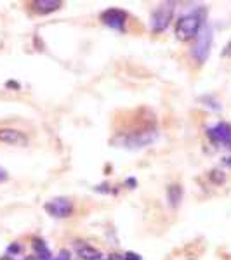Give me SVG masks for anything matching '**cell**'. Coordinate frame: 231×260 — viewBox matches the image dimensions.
I'll return each instance as SVG.
<instances>
[{
    "mask_svg": "<svg viewBox=\"0 0 231 260\" xmlns=\"http://www.w3.org/2000/svg\"><path fill=\"white\" fill-rule=\"evenodd\" d=\"M201 24H204V18H201V11L190 12V14H184L178 19L176 23V37L181 42H188L191 39H196V35L201 30Z\"/></svg>",
    "mask_w": 231,
    "mask_h": 260,
    "instance_id": "obj_1",
    "label": "cell"
},
{
    "mask_svg": "<svg viewBox=\"0 0 231 260\" xmlns=\"http://www.w3.org/2000/svg\"><path fill=\"white\" fill-rule=\"evenodd\" d=\"M212 28L211 26H201L200 33L196 35V42L193 45V50H191V56L195 57L196 62H205L211 54V47H212Z\"/></svg>",
    "mask_w": 231,
    "mask_h": 260,
    "instance_id": "obj_2",
    "label": "cell"
},
{
    "mask_svg": "<svg viewBox=\"0 0 231 260\" xmlns=\"http://www.w3.org/2000/svg\"><path fill=\"white\" fill-rule=\"evenodd\" d=\"M172 16H174V9H172L170 4H163V6L158 7L157 11L151 14V30L155 33H160L169 26V23L172 21Z\"/></svg>",
    "mask_w": 231,
    "mask_h": 260,
    "instance_id": "obj_3",
    "label": "cell"
},
{
    "mask_svg": "<svg viewBox=\"0 0 231 260\" xmlns=\"http://www.w3.org/2000/svg\"><path fill=\"white\" fill-rule=\"evenodd\" d=\"M45 212L56 219H66L73 213V203L68 198H52L45 203Z\"/></svg>",
    "mask_w": 231,
    "mask_h": 260,
    "instance_id": "obj_4",
    "label": "cell"
},
{
    "mask_svg": "<svg viewBox=\"0 0 231 260\" xmlns=\"http://www.w3.org/2000/svg\"><path fill=\"white\" fill-rule=\"evenodd\" d=\"M207 136L214 144H224L231 148V127L228 123H217L207 130Z\"/></svg>",
    "mask_w": 231,
    "mask_h": 260,
    "instance_id": "obj_5",
    "label": "cell"
},
{
    "mask_svg": "<svg viewBox=\"0 0 231 260\" xmlns=\"http://www.w3.org/2000/svg\"><path fill=\"white\" fill-rule=\"evenodd\" d=\"M125 19H127V14L120 9H108L101 14V21H103L106 26L113 28V30H124Z\"/></svg>",
    "mask_w": 231,
    "mask_h": 260,
    "instance_id": "obj_6",
    "label": "cell"
},
{
    "mask_svg": "<svg viewBox=\"0 0 231 260\" xmlns=\"http://www.w3.org/2000/svg\"><path fill=\"white\" fill-rule=\"evenodd\" d=\"M0 142H6L11 146H26L28 137L21 130L16 128H0Z\"/></svg>",
    "mask_w": 231,
    "mask_h": 260,
    "instance_id": "obj_7",
    "label": "cell"
},
{
    "mask_svg": "<svg viewBox=\"0 0 231 260\" xmlns=\"http://www.w3.org/2000/svg\"><path fill=\"white\" fill-rule=\"evenodd\" d=\"M33 6H35V9L39 12H42V14H47V12L57 11L63 4L60 2V0H37Z\"/></svg>",
    "mask_w": 231,
    "mask_h": 260,
    "instance_id": "obj_8",
    "label": "cell"
},
{
    "mask_svg": "<svg viewBox=\"0 0 231 260\" xmlns=\"http://www.w3.org/2000/svg\"><path fill=\"white\" fill-rule=\"evenodd\" d=\"M33 248L37 251L39 260H52V253H50V250L47 248V245H45L44 240H40V238L33 240Z\"/></svg>",
    "mask_w": 231,
    "mask_h": 260,
    "instance_id": "obj_9",
    "label": "cell"
},
{
    "mask_svg": "<svg viewBox=\"0 0 231 260\" xmlns=\"http://www.w3.org/2000/svg\"><path fill=\"white\" fill-rule=\"evenodd\" d=\"M167 196H169V201H170L172 207H179V203H181V200H183L181 186H169V189H167Z\"/></svg>",
    "mask_w": 231,
    "mask_h": 260,
    "instance_id": "obj_10",
    "label": "cell"
},
{
    "mask_svg": "<svg viewBox=\"0 0 231 260\" xmlns=\"http://www.w3.org/2000/svg\"><path fill=\"white\" fill-rule=\"evenodd\" d=\"M77 251H78V257L83 260H89L92 255L98 253V250L92 248L89 245H85V243H77Z\"/></svg>",
    "mask_w": 231,
    "mask_h": 260,
    "instance_id": "obj_11",
    "label": "cell"
},
{
    "mask_svg": "<svg viewBox=\"0 0 231 260\" xmlns=\"http://www.w3.org/2000/svg\"><path fill=\"white\" fill-rule=\"evenodd\" d=\"M56 260H71V255L68 250H61L60 255L56 257Z\"/></svg>",
    "mask_w": 231,
    "mask_h": 260,
    "instance_id": "obj_12",
    "label": "cell"
},
{
    "mask_svg": "<svg viewBox=\"0 0 231 260\" xmlns=\"http://www.w3.org/2000/svg\"><path fill=\"white\" fill-rule=\"evenodd\" d=\"M89 260H111V257H106V255H103V253H96V255H92V257Z\"/></svg>",
    "mask_w": 231,
    "mask_h": 260,
    "instance_id": "obj_13",
    "label": "cell"
},
{
    "mask_svg": "<svg viewBox=\"0 0 231 260\" xmlns=\"http://www.w3.org/2000/svg\"><path fill=\"white\" fill-rule=\"evenodd\" d=\"M124 260H141V257L137 253H132V251H129V253H125Z\"/></svg>",
    "mask_w": 231,
    "mask_h": 260,
    "instance_id": "obj_14",
    "label": "cell"
},
{
    "mask_svg": "<svg viewBox=\"0 0 231 260\" xmlns=\"http://www.w3.org/2000/svg\"><path fill=\"white\" fill-rule=\"evenodd\" d=\"M7 177H9V174H7V170L0 167V182H4V180H7Z\"/></svg>",
    "mask_w": 231,
    "mask_h": 260,
    "instance_id": "obj_15",
    "label": "cell"
}]
</instances>
